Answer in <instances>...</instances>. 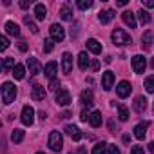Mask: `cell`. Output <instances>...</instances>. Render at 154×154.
I'll use <instances>...</instances> for the list:
<instances>
[{"mask_svg":"<svg viewBox=\"0 0 154 154\" xmlns=\"http://www.w3.org/2000/svg\"><path fill=\"white\" fill-rule=\"evenodd\" d=\"M11 140H13L15 143H20V141L24 140V131H22V129H13V132H11Z\"/></svg>","mask_w":154,"mask_h":154,"instance_id":"obj_28","label":"cell"},{"mask_svg":"<svg viewBox=\"0 0 154 154\" xmlns=\"http://www.w3.org/2000/svg\"><path fill=\"white\" fill-rule=\"evenodd\" d=\"M56 71H58V65H56V62H49V63L45 65V69H44V74L47 76V78L54 80V76H56Z\"/></svg>","mask_w":154,"mask_h":154,"instance_id":"obj_19","label":"cell"},{"mask_svg":"<svg viewBox=\"0 0 154 154\" xmlns=\"http://www.w3.org/2000/svg\"><path fill=\"white\" fill-rule=\"evenodd\" d=\"M35 17H36V20H44L47 17V9H45L44 4H36L35 6Z\"/></svg>","mask_w":154,"mask_h":154,"instance_id":"obj_22","label":"cell"},{"mask_svg":"<svg viewBox=\"0 0 154 154\" xmlns=\"http://www.w3.org/2000/svg\"><path fill=\"white\" fill-rule=\"evenodd\" d=\"M60 17H62V20H71V18H72L71 8H69V6H63V8L60 9Z\"/></svg>","mask_w":154,"mask_h":154,"instance_id":"obj_29","label":"cell"},{"mask_svg":"<svg viewBox=\"0 0 154 154\" xmlns=\"http://www.w3.org/2000/svg\"><path fill=\"white\" fill-rule=\"evenodd\" d=\"M118 118L122 122H127L129 120V109L125 105H118Z\"/></svg>","mask_w":154,"mask_h":154,"instance_id":"obj_27","label":"cell"},{"mask_svg":"<svg viewBox=\"0 0 154 154\" xmlns=\"http://www.w3.org/2000/svg\"><path fill=\"white\" fill-rule=\"evenodd\" d=\"M54 40L53 38H49V40H45L44 42V53H51L53 51V47H54V44H53Z\"/></svg>","mask_w":154,"mask_h":154,"instance_id":"obj_35","label":"cell"},{"mask_svg":"<svg viewBox=\"0 0 154 154\" xmlns=\"http://www.w3.org/2000/svg\"><path fill=\"white\" fill-rule=\"evenodd\" d=\"M150 63H152V69H154V58H152V62H150Z\"/></svg>","mask_w":154,"mask_h":154,"instance_id":"obj_51","label":"cell"},{"mask_svg":"<svg viewBox=\"0 0 154 154\" xmlns=\"http://www.w3.org/2000/svg\"><path fill=\"white\" fill-rule=\"evenodd\" d=\"M131 141V136L129 134H123V143H129Z\"/></svg>","mask_w":154,"mask_h":154,"instance_id":"obj_47","label":"cell"},{"mask_svg":"<svg viewBox=\"0 0 154 154\" xmlns=\"http://www.w3.org/2000/svg\"><path fill=\"white\" fill-rule=\"evenodd\" d=\"M138 17H140V22H141L143 26L150 24V15H149L145 9H140V11H138Z\"/></svg>","mask_w":154,"mask_h":154,"instance_id":"obj_30","label":"cell"},{"mask_svg":"<svg viewBox=\"0 0 154 154\" xmlns=\"http://www.w3.org/2000/svg\"><path fill=\"white\" fill-rule=\"evenodd\" d=\"M62 71L65 74H69L72 71V54L71 53H63V56H62Z\"/></svg>","mask_w":154,"mask_h":154,"instance_id":"obj_10","label":"cell"},{"mask_svg":"<svg viewBox=\"0 0 154 154\" xmlns=\"http://www.w3.org/2000/svg\"><path fill=\"white\" fill-rule=\"evenodd\" d=\"M116 6H122V8H123V6H127V0H118Z\"/></svg>","mask_w":154,"mask_h":154,"instance_id":"obj_46","label":"cell"},{"mask_svg":"<svg viewBox=\"0 0 154 154\" xmlns=\"http://www.w3.org/2000/svg\"><path fill=\"white\" fill-rule=\"evenodd\" d=\"M107 154H120V149L116 145H107Z\"/></svg>","mask_w":154,"mask_h":154,"instance_id":"obj_39","label":"cell"},{"mask_svg":"<svg viewBox=\"0 0 154 154\" xmlns=\"http://www.w3.org/2000/svg\"><path fill=\"white\" fill-rule=\"evenodd\" d=\"M8 45H9V40L6 36H2V38H0V51H6Z\"/></svg>","mask_w":154,"mask_h":154,"instance_id":"obj_38","label":"cell"},{"mask_svg":"<svg viewBox=\"0 0 154 154\" xmlns=\"http://www.w3.org/2000/svg\"><path fill=\"white\" fill-rule=\"evenodd\" d=\"M143 6L145 8H154V0H143Z\"/></svg>","mask_w":154,"mask_h":154,"instance_id":"obj_43","label":"cell"},{"mask_svg":"<svg viewBox=\"0 0 154 154\" xmlns=\"http://www.w3.org/2000/svg\"><path fill=\"white\" fill-rule=\"evenodd\" d=\"M105 149H107V143H96L94 149H93V154H105Z\"/></svg>","mask_w":154,"mask_h":154,"instance_id":"obj_33","label":"cell"},{"mask_svg":"<svg viewBox=\"0 0 154 154\" xmlns=\"http://www.w3.org/2000/svg\"><path fill=\"white\" fill-rule=\"evenodd\" d=\"M122 18H123V22L131 27V29H134L138 24H136V17H134V13H131V11H123L122 13Z\"/></svg>","mask_w":154,"mask_h":154,"instance_id":"obj_17","label":"cell"},{"mask_svg":"<svg viewBox=\"0 0 154 154\" xmlns=\"http://www.w3.org/2000/svg\"><path fill=\"white\" fill-rule=\"evenodd\" d=\"M24 22H26V24L29 26V29H31V33H35V35L38 33V27H36V24H35V22H31V20H29V17H24Z\"/></svg>","mask_w":154,"mask_h":154,"instance_id":"obj_34","label":"cell"},{"mask_svg":"<svg viewBox=\"0 0 154 154\" xmlns=\"http://www.w3.org/2000/svg\"><path fill=\"white\" fill-rule=\"evenodd\" d=\"M4 27H6V33L11 35V36H18V35H20V27H18L15 22H6Z\"/></svg>","mask_w":154,"mask_h":154,"instance_id":"obj_21","label":"cell"},{"mask_svg":"<svg viewBox=\"0 0 154 154\" xmlns=\"http://www.w3.org/2000/svg\"><path fill=\"white\" fill-rule=\"evenodd\" d=\"M45 89L42 87V85H33V93H31V96H33V100H36V102H40V100H44L45 98Z\"/></svg>","mask_w":154,"mask_h":154,"instance_id":"obj_18","label":"cell"},{"mask_svg":"<svg viewBox=\"0 0 154 154\" xmlns=\"http://www.w3.org/2000/svg\"><path fill=\"white\" fill-rule=\"evenodd\" d=\"M149 150L154 154V141H150V143H149Z\"/></svg>","mask_w":154,"mask_h":154,"instance_id":"obj_48","label":"cell"},{"mask_svg":"<svg viewBox=\"0 0 154 154\" xmlns=\"http://www.w3.org/2000/svg\"><path fill=\"white\" fill-rule=\"evenodd\" d=\"M131 154H145V152H143V149H141L140 145H134V147L131 149Z\"/></svg>","mask_w":154,"mask_h":154,"instance_id":"obj_40","label":"cell"},{"mask_svg":"<svg viewBox=\"0 0 154 154\" xmlns=\"http://www.w3.org/2000/svg\"><path fill=\"white\" fill-rule=\"evenodd\" d=\"M87 49H89L93 54H100V53H102V44H100L98 40H94V38H89V40H87Z\"/></svg>","mask_w":154,"mask_h":154,"instance_id":"obj_20","label":"cell"},{"mask_svg":"<svg viewBox=\"0 0 154 154\" xmlns=\"http://www.w3.org/2000/svg\"><path fill=\"white\" fill-rule=\"evenodd\" d=\"M91 6H93L91 0H80V2H78V8H80V9H89Z\"/></svg>","mask_w":154,"mask_h":154,"instance_id":"obj_37","label":"cell"},{"mask_svg":"<svg viewBox=\"0 0 154 154\" xmlns=\"http://www.w3.org/2000/svg\"><path fill=\"white\" fill-rule=\"evenodd\" d=\"M15 67H17V63H15V58H4V62H2V69H4V71L15 69Z\"/></svg>","mask_w":154,"mask_h":154,"instance_id":"obj_31","label":"cell"},{"mask_svg":"<svg viewBox=\"0 0 154 154\" xmlns=\"http://www.w3.org/2000/svg\"><path fill=\"white\" fill-rule=\"evenodd\" d=\"M112 84H114V72L112 71H105L103 76H102V87L105 91H111L112 89Z\"/></svg>","mask_w":154,"mask_h":154,"instance_id":"obj_7","label":"cell"},{"mask_svg":"<svg viewBox=\"0 0 154 154\" xmlns=\"http://www.w3.org/2000/svg\"><path fill=\"white\" fill-rule=\"evenodd\" d=\"M145 67H147L145 56H141V54H136V56H132V69H134V72H136V74H141V72H145Z\"/></svg>","mask_w":154,"mask_h":154,"instance_id":"obj_5","label":"cell"},{"mask_svg":"<svg viewBox=\"0 0 154 154\" xmlns=\"http://www.w3.org/2000/svg\"><path fill=\"white\" fill-rule=\"evenodd\" d=\"M49 33H51V38H53L54 42H62V40L65 38V31H63V27H62L60 24H53V26L49 27Z\"/></svg>","mask_w":154,"mask_h":154,"instance_id":"obj_6","label":"cell"},{"mask_svg":"<svg viewBox=\"0 0 154 154\" xmlns=\"http://www.w3.org/2000/svg\"><path fill=\"white\" fill-rule=\"evenodd\" d=\"M91 67H93V71H98V67H100V63H98V62H96V60H94V62H93V65H91Z\"/></svg>","mask_w":154,"mask_h":154,"instance_id":"obj_45","label":"cell"},{"mask_svg":"<svg viewBox=\"0 0 154 154\" xmlns=\"http://www.w3.org/2000/svg\"><path fill=\"white\" fill-rule=\"evenodd\" d=\"M147 129H149V123H147V122L138 123V125L134 127V136H136L138 140H143V138L147 136Z\"/></svg>","mask_w":154,"mask_h":154,"instance_id":"obj_14","label":"cell"},{"mask_svg":"<svg viewBox=\"0 0 154 154\" xmlns=\"http://www.w3.org/2000/svg\"><path fill=\"white\" fill-rule=\"evenodd\" d=\"M56 103L58 105H69L71 103V94H69V91L67 89H60L58 93H56Z\"/></svg>","mask_w":154,"mask_h":154,"instance_id":"obj_9","label":"cell"},{"mask_svg":"<svg viewBox=\"0 0 154 154\" xmlns=\"http://www.w3.org/2000/svg\"><path fill=\"white\" fill-rule=\"evenodd\" d=\"M24 74H26V67L22 63H17V67L13 69V76H15V80H22L24 78Z\"/></svg>","mask_w":154,"mask_h":154,"instance_id":"obj_25","label":"cell"},{"mask_svg":"<svg viewBox=\"0 0 154 154\" xmlns=\"http://www.w3.org/2000/svg\"><path fill=\"white\" fill-rule=\"evenodd\" d=\"M89 123H91L93 127H100V125H102V112H100V111L91 112V116H89Z\"/></svg>","mask_w":154,"mask_h":154,"instance_id":"obj_23","label":"cell"},{"mask_svg":"<svg viewBox=\"0 0 154 154\" xmlns=\"http://www.w3.org/2000/svg\"><path fill=\"white\" fill-rule=\"evenodd\" d=\"M131 89H132V87H131V84L123 80V82H120V84H118L116 93H118V96H120V98H127V96L131 94Z\"/></svg>","mask_w":154,"mask_h":154,"instance_id":"obj_11","label":"cell"},{"mask_svg":"<svg viewBox=\"0 0 154 154\" xmlns=\"http://www.w3.org/2000/svg\"><path fill=\"white\" fill-rule=\"evenodd\" d=\"M29 6H31V2H29V0H22V2H20V8H22V9H27Z\"/></svg>","mask_w":154,"mask_h":154,"instance_id":"obj_42","label":"cell"},{"mask_svg":"<svg viewBox=\"0 0 154 154\" xmlns=\"http://www.w3.org/2000/svg\"><path fill=\"white\" fill-rule=\"evenodd\" d=\"M49 89L58 93V91L62 89V85H60V80H56V78H54V80H51V84H49Z\"/></svg>","mask_w":154,"mask_h":154,"instance_id":"obj_36","label":"cell"},{"mask_svg":"<svg viewBox=\"0 0 154 154\" xmlns=\"http://www.w3.org/2000/svg\"><path fill=\"white\" fill-rule=\"evenodd\" d=\"M93 100H94V96H93V91H91V89H85V91H82V93H80V102H82L84 105L91 107V105L94 103Z\"/></svg>","mask_w":154,"mask_h":154,"instance_id":"obj_13","label":"cell"},{"mask_svg":"<svg viewBox=\"0 0 154 154\" xmlns=\"http://www.w3.org/2000/svg\"><path fill=\"white\" fill-rule=\"evenodd\" d=\"M26 63H27V69H29V72H31L33 76H36V74H40V72H42V65H40V62H38L36 58H33V56H31V58H27V62H26Z\"/></svg>","mask_w":154,"mask_h":154,"instance_id":"obj_8","label":"cell"},{"mask_svg":"<svg viewBox=\"0 0 154 154\" xmlns=\"http://www.w3.org/2000/svg\"><path fill=\"white\" fill-rule=\"evenodd\" d=\"M132 107H134L136 112H145V109H147V98L145 96H136Z\"/></svg>","mask_w":154,"mask_h":154,"instance_id":"obj_16","label":"cell"},{"mask_svg":"<svg viewBox=\"0 0 154 154\" xmlns=\"http://www.w3.org/2000/svg\"><path fill=\"white\" fill-rule=\"evenodd\" d=\"M145 89L147 93H154V76H147L145 78Z\"/></svg>","mask_w":154,"mask_h":154,"instance_id":"obj_32","label":"cell"},{"mask_svg":"<svg viewBox=\"0 0 154 154\" xmlns=\"http://www.w3.org/2000/svg\"><path fill=\"white\" fill-rule=\"evenodd\" d=\"M38 116H40V120H45V112H44V111H40Z\"/></svg>","mask_w":154,"mask_h":154,"instance_id":"obj_49","label":"cell"},{"mask_svg":"<svg viewBox=\"0 0 154 154\" xmlns=\"http://www.w3.org/2000/svg\"><path fill=\"white\" fill-rule=\"evenodd\" d=\"M89 116H91V114H89V111H82L80 120H82V122H87V120H89Z\"/></svg>","mask_w":154,"mask_h":154,"instance_id":"obj_41","label":"cell"},{"mask_svg":"<svg viewBox=\"0 0 154 154\" xmlns=\"http://www.w3.org/2000/svg\"><path fill=\"white\" fill-rule=\"evenodd\" d=\"M18 49H20V51H27V44H26V42H20V44H18Z\"/></svg>","mask_w":154,"mask_h":154,"instance_id":"obj_44","label":"cell"},{"mask_svg":"<svg viewBox=\"0 0 154 154\" xmlns=\"http://www.w3.org/2000/svg\"><path fill=\"white\" fill-rule=\"evenodd\" d=\"M111 38H112V42H114L116 45H129V44H132L131 35H129V33H125V31H123V29H120V27H116V29L112 31Z\"/></svg>","mask_w":154,"mask_h":154,"instance_id":"obj_1","label":"cell"},{"mask_svg":"<svg viewBox=\"0 0 154 154\" xmlns=\"http://www.w3.org/2000/svg\"><path fill=\"white\" fill-rule=\"evenodd\" d=\"M33 122H35V109L31 105H24V109H22V123L31 127Z\"/></svg>","mask_w":154,"mask_h":154,"instance_id":"obj_4","label":"cell"},{"mask_svg":"<svg viewBox=\"0 0 154 154\" xmlns=\"http://www.w3.org/2000/svg\"><path fill=\"white\" fill-rule=\"evenodd\" d=\"M114 17H116V11H114V9H105V11H100V13H98V20H100L102 24H109Z\"/></svg>","mask_w":154,"mask_h":154,"instance_id":"obj_12","label":"cell"},{"mask_svg":"<svg viewBox=\"0 0 154 154\" xmlns=\"http://www.w3.org/2000/svg\"><path fill=\"white\" fill-rule=\"evenodd\" d=\"M36 154H44V152H36Z\"/></svg>","mask_w":154,"mask_h":154,"instance_id":"obj_52","label":"cell"},{"mask_svg":"<svg viewBox=\"0 0 154 154\" xmlns=\"http://www.w3.org/2000/svg\"><path fill=\"white\" fill-rule=\"evenodd\" d=\"M62 118H71V112H69V111H65V112L62 114Z\"/></svg>","mask_w":154,"mask_h":154,"instance_id":"obj_50","label":"cell"},{"mask_svg":"<svg viewBox=\"0 0 154 154\" xmlns=\"http://www.w3.org/2000/svg\"><path fill=\"white\" fill-rule=\"evenodd\" d=\"M15 98H17V87L11 82H6L2 85V100H4V103L9 105V103L15 102Z\"/></svg>","mask_w":154,"mask_h":154,"instance_id":"obj_2","label":"cell"},{"mask_svg":"<svg viewBox=\"0 0 154 154\" xmlns=\"http://www.w3.org/2000/svg\"><path fill=\"white\" fill-rule=\"evenodd\" d=\"M65 132H67L74 141H80V140H82V132H80V129L76 127V125H65Z\"/></svg>","mask_w":154,"mask_h":154,"instance_id":"obj_15","label":"cell"},{"mask_svg":"<svg viewBox=\"0 0 154 154\" xmlns=\"http://www.w3.org/2000/svg\"><path fill=\"white\" fill-rule=\"evenodd\" d=\"M150 44H152V35H150V33L147 31V33H145V35L141 36V47H143V49L147 51V49H150Z\"/></svg>","mask_w":154,"mask_h":154,"instance_id":"obj_26","label":"cell"},{"mask_svg":"<svg viewBox=\"0 0 154 154\" xmlns=\"http://www.w3.org/2000/svg\"><path fill=\"white\" fill-rule=\"evenodd\" d=\"M78 67L82 71H85L89 67V56H87V53H80L78 54Z\"/></svg>","mask_w":154,"mask_h":154,"instance_id":"obj_24","label":"cell"},{"mask_svg":"<svg viewBox=\"0 0 154 154\" xmlns=\"http://www.w3.org/2000/svg\"><path fill=\"white\" fill-rule=\"evenodd\" d=\"M62 147H63V138H62V134H60L58 131H53V132L49 134V149L54 150V152H60Z\"/></svg>","mask_w":154,"mask_h":154,"instance_id":"obj_3","label":"cell"}]
</instances>
